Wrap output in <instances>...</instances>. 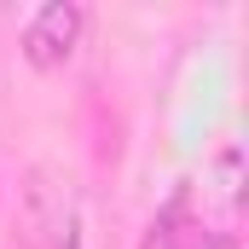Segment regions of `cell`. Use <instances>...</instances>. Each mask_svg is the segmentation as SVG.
I'll list each match as a JSON object with an SVG mask.
<instances>
[{"mask_svg":"<svg viewBox=\"0 0 249 249\" xmlns=\"http://www.w3.org/2000/svg\"><path fill=\"white\" fill-rule=\"evenodd\" d=\"M81 29H87V12L75 0H47L29 23H23V58L35 70H64L81 47Z\"/></svg>","mask_w":249,"mask_h":249,"instance_id":"7a4b0ae2","label":"cell"},{"mask_svg":"<svg viewBox=\"0 0 249 249\" xmlns=\"http://www.w3.org/2000/svg\"><path fill=\"white\" fill-rule=\"evenodd\" d=\"M12 249H29V244H12Z\"/></svg>","mask_w":249,"mask_h":249,"instance_id":"277c9868","label":"cell"},{"mask_svg":"<svg viewBox=\"0 0 249 249\" xmlns=\"http://www.w3.org/2000/svg\"><path fill=\"white\" fill-rule=\"evenodd\" d=\"M23 209H29V226L41 232L47 249H87V203L75 180L64 168H29L23 174Z\"/></svg>","mask_w":249,"mask_h":249,"instance_id":"6da1fadb","label":"cell"},{"mask_svg":"<svg viewBox=\"0 0 249 249\" xmlns=\"http://www.w3.org/2000/svg\"><path fill=\"white\" fill-rule=\"evenodd\" d=\"M214 197L226 203V214L244 209V145H220V157H214Z\"/></svg>","mask_w":249,"mask_h":249,"instance_id":"3957f363","label":"cell"}]
</instances>
